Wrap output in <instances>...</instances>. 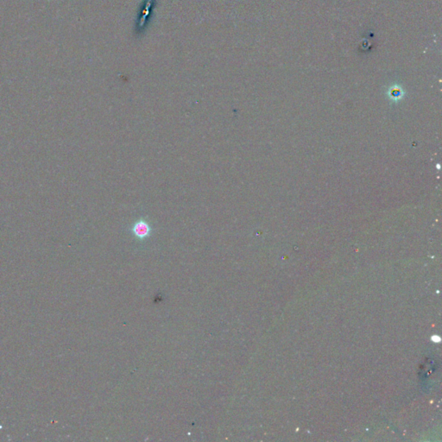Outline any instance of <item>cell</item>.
Masks as SVG:
<instances>
[{
  "label": "cell",
  "mask_w": 442,
  "mask_h": 442,
  "mask_svg": "<svg viewBox=\"0 0 442 442\" xmlns=\"http://www.w3.org/2000/svg\"><path fill=\"white\" fill-rule=\"evenodd\" d=\"M155 6V0H144L141 6V10L139 13L138 18L136 21V33L141 34L144 32V30L148 24V18L152 13L153 8Z\"/></svg>",
  "instance_id": "1"
},
{
  "label": "cell",
  "mask_w": 442,
  "mask_h": 442,
  "mask_svg": "<svg viewBox=\"0 0 442 442\" xmlns=\"http://www.w3.org/2000/svg\"><path fill=\"white\" fill-rule=\"evenodd\" d=\"M132 232L136 238H138L140 240H144V238L148 237L152 232V229H150V224L146 221L139 220L134 224Z\"/></svg>",
  "instance_id": "2"
}]
</instances>
